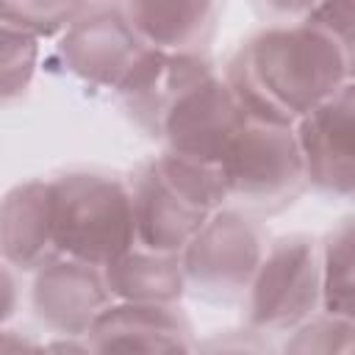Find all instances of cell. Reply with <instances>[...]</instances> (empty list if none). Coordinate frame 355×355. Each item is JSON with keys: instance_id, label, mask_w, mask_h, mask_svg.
<instances>
[{"instance_id": "obj_6", "label": "cell", "mask_w": 355, "mask_h": 355, "mask_svg": "<svg viewBox=\"0 0 355 355\" xmlns=\"http://www.w3.org/2000/svg\"><path fill=\"white\" fill-rule=\"evenodd\" d=\"M263 250L255 216L219 205L180 250L186 291L205 302L241 300Z\"/></svg>"}, {"instance_id": "obj_14", "label": "cell", "mask_w": 355, "mask_h": 355, "mask_svg": "<svg viewBox=\"0 0 355 355\" xmlns=\"http://www.w3.org/2000/svg\"><path fill=\"white\" fill-rule=\"evenodd\" d=\"M50 180H25L0 200V261L19 272H36L55 258Z\"/></svg>"}, {"instance_id": "obj_5", "label": "cell", "mask_w": 355, "mask_h": 355, "mask_svg": "<svg viewBox=\"0 0 355 355\" xmlns=\"http://www.w3.org/2000/svg\"><path fill=\"white\" fill-rule=\"evenodd\" d=\"M244 322L255 333H288L319 311V247L305 233L275 239L244 294Z\"/></svg>"}, {"instance_id": "obj_3", "label": "cell", "mask_w": 355, "mask_h": 355, "mask_svg": "<svg viewBox=\"0 0 355 355\" xmlns=\"http://www.w3.org/2000/svg\"><path fill=\"white\" fill-rule=\"evenodd\" d=\"M55 252L103 269L136 244L130 186L108 172L72 169L50 180Z\"/></svg>"}, {"instance_id": "obj_13", "label": "cell", "mask_w": 355, "mask_h": 355, "mask_svg": "<svg viewBox=\"0 0 355 355\" xmlns=\"http://www.w3.org/2000/svg\"><path fill=\"white\" fill-rule=\"evenodd\" d=\"M116 6L147 47L169 53H205L222 11V0H116Z\"/></svg>"}, {"instance_id": "obj_11", "label": "cell", "mask_w": 355, "mask_h": 355, "mask_svg": "<svg viewBox=\"0 0 355 355\" xmlns=\"http://www.w3.org/2000/svg\"><path fill=\"white\" fill-rule=\"evenodd\" d=\"M89 352H191L197 349L191 322L178 305L111 300L89 333Z\"/></svg>"}, {"instance_id": "obj_19", "label": "cell", "mask_w": 355, "mask_h": 355, "mask_svg": "<svg viewBox=\"0 0 355 355\" xmlns=\"http://www.w3.org/2000/svg\"><path fill=\"white\" fill-rule=\"evenodd\" d=\"M291 338L283 344L286 352H319V355H333V352H352V333L355 322L347 316H333V313H313L305 322H300L294 330H288Z\"/></svg>"}, {"instance_id": "obj_16", "label": "cell", "mask_w": 355, "mask_h": 355, "mask_svg": "<svg viewBox=\"0 0 355 355\" xmlns=\"http://www.w3.org/2000/svg\"><path fill=\"white\" fill-rule=\"evenodd\" d=\"M352 216H344L319 247V311L352 319L355 280H352Z\"/></svg>"}, {"instance_id": "obj_2", "label": "cell", "mask_w": 355, "mask_h": 355, "mask_svg": "<svg viewBox=\"0 0 355 355\" xmlns=\"http://www.w3.org/2000/svg\"><path fill=\"white\" fill-rule=\"evenodd\" d=\"M214 178L222 205L250 216H272L308 189L291 125L244 116L227 139Z\"/></svg>"}, {"instance_id": "obj_17", "label": "cell", "mask_w": 355, "mask_h": 355, "mask_svg": "<svg viewBox=\"0 0 355 355\" xmlns=\"http://www.w3.org/2000/svg\"><path fill=\"white\" fill-rule=\"evenodd\" d=\"M39 67V39L0 22V105L22 100Z\"/></svg>"}, {"instance_id": "obj_8", "label": "cell", "mask_w": 355, "mask_h": 355, "mask_svg": "<svg viewBox=\"0 0 355 355\" xmlns=\"http://www.w3.org/2000/svg\"><path fill=\"white\" fill-rule=\"evenodd\" d=\"M244 116L247 111L214 69L175 100L158 125L155 141H161L166 153L214 172L227 139Z\"/></svg>"}, {"instance_id": "obj_20", "label": "cell", "mask_w": 355, "mask_h": 355, "mask_svg": "<svg viewBox=\"0 0 355 355\" xmlns=\"http://www.w3.org/2000/svg\"><path fill=\"white\" fill-rule=\"evenodd\" d=\"M308 25L330 36L336 44L352 50V19L355 8L352 0H316V6L302 17Z\"/></svg>"}, {"instance_id": "obj_7", "label": "cell", "mask_w": 355, "mask_h": 355, "mask_svg": "<svg viewBox=\"0 0 355 355\" xmlns=\"http://www.w3.org/2000/svg\"><path fill=\"white\" fill-rule=\"evenodd\" d=\"M294 139L305 186L324 197L349 200L355 191V86L352 80L302 114Z\"/></svg>"}, {"instance_id": "obj_10", "label": "cell", "mask_w": 355, "mask_h": 355, "mask_svg": "<svg viewBox=\"0 0 355 355\" xmlns=\"http://www.w3.org/2000/svg\"><path fill=\"white\" fill-rule=\"evenodd\" d=\"M108 302L111 291L97 266L55 255L33 272V316L61 338H83Z\"/></svg>"}, {"instance_id": "obj_18", "label": "cell", "mask_w": 355, "mask_h": 355, "mask_svg": "<svg viewBox=\"0 0 355 355\" xmlns=\"http://www.w3.org/2000/svg\"><path fill=\"white\" fill-rule=\"evenodd\" d=\"M92 0H0V22L50 39L64 33Z\"/></svg>"}, {"instance_id": "obj_1", "label": "cell", "mask_w": 355, "mask_h": 355, "mask_svg": "<svg viewBox=\"0 0 355 355\" xmlns=\"http://www.w3.org/2000/svg\"><path fill=\"white\" fill-rule=\"evenodd\" d=\"M349 80L352 50L305 19L261 28L225 67V83L239 105L280 125H294Z\"/></svg>"}, {"instance_id": "obj_23", "label": "cell", "mask_w": 355, "mask_h": 355, "mask_svg": "<svg viewBox=\"0 0 355 355\" xmlns=\"http://www.w3.org/2000/svg\"><path fill=\"white\" fill-rule=\"evenodd\" d=\"M22 347H36L28 338H19L14 330H3L0 327V349H22Z\"/></svg>"}, {"instance_id": "obj_9", "label": "cell", "mask_w": 355, "mask_h": 355, "mask_svg": "<svg viewBox=\"0 0 355 355\" xmlns=\"http://www.w3.org/2000/svg\"><path fill=\"white\" fill-rule=\"evenodd\" d=\"M147 44L133 33L116 0H92L89 8L61 33L64 67L89 86L116 92Z\"/></svg>"}, {"instance_id": "obj_12", "label": "cell", "mask_w": 355, "mask_h": 355, "mask_svg": "<svg viewBox=\"0 0 355 355\" xmlns=\"http://www.w3.org/2000/svg\"><path fill=\"white\" fill-rule=\"evenodd\" d=\"M208 72H214L208 53H169L147 47L114 94L128 119L144 136L155 139L164 114L191 83Z\"/></svg>"}, {"instance_id": "obj_22", "label": "cell", "mask_w": 355, "mask_h": 355, "mask_svg": "<svg viewBox=\"0 0 355 355\" xmlns=\"http://www.w3.org/2000/svg\"><path fill=\"white\" fill-rule=\"evenodd\" d=\"M19 302V288H17V277L11 275L8 263L0 261V327L14 316Z\"/></svg>"}, {"instance_id": "obj_21", "label": "cell", "mask_w": 355, "mask_h": 355, "mask_svg": "<svg viewBox=\"0 0 355 355\" xmlns=\"http://www.w3.org/2000/svg\"><path fill=\"white\" fill-rule=\"evenodd\" d=\"M250 3L272 25L297 22V19H302L316 6V0H250Z\"/></svg>"}, {"instance_id": "obj_15", "label": "cell", "mask_w": 355, "mask_h": 355, "mask_svg": "<svg viewBox=\"0 0 355 355\" xmlns=\"http://www.w3.org/2000/svg\"><path fill=\"white\" fill-rule=\"evenodd\" d=\"M103 280L111 300L178 305L186 294L180 252H155L147 247H128L103 266Z\"/></svg>"}, {"instance_id": "obj_4", "label": "cell", "mask_w": 355, "mask_h": 355, "mask_svg": "<svg viewBox=\"0 0 355 355\" xmlns=\"http://www.w3.org/2000/svg\"><path fill=\"white\" fill-rule=\"evenodd\" d=\"M128 186L136 244L155 252H180L222 205L214 172L166 150L144 161Z\"/></svg>"}]
</instances>
